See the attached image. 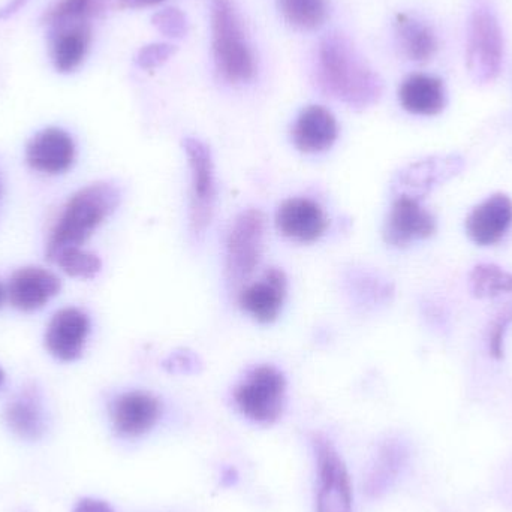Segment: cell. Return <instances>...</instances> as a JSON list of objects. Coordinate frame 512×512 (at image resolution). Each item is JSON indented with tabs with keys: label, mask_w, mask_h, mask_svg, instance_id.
Instances as JSON below:
<instances>
[{
	"label": "cell",
	"mask_w": 512,
	"mask_h": 512,
	"mask_svg": "<svg viewBox=\"0 0 512 512\" xmlns=\"http://www.w3.org/2000/svg\"><path fill=\"white\" fill-rule=\"evenodd\" d=\"M319 80L334 98L354 108H367L382 95V81L342 36H328L319 45Z\"/></svg>",
	"instance_id": "cell-1"
},
{
	"label": "cell",
	"mask_w": 512,
	"mask_h": 512,
	"mask_svg": "<svg viewBox=\"0 0 512 512\" xmlns=\"http://www.w3.org/2000/svg\"><path fill=\"white\" fill-rule=\"evenodd\" d=\"M119 203V191L110 183H95L78 191L66 204L51 233L47 258L51 261L62 249L83 245Z\"/></svg>",
	"instance_id": "cell-2"
},
{
	"label": "cell",
	"mask_w": 512,
	"mask_h": 512,
	"mask_svg": "<svg viewBox=\"0 0 512 512\" xmlns=\"http://www.w3.org/2000/svg\"><path fill=\"white\" fill-rule=\"evenodd\" d=\"M213 53L216 66L225 80L246 83L255 75V59L246 42L239 17L231 0H213Z\"/></svg>",
	"instance_id": "cell-3"
},
{
	"label": "cell",
	"mask_w": 512,
	"mask_h": 512,
	"mask_svg": "<svg viewBox=\"0 0 512 512\" xmlns=\"http://www.w3.org/2000/svg\"><path fill=\"white\" fill-rule=\"evenodd\" d=\"M504 60V36L495 12L478 3L472 11L468 32V71L472 80L490 83L501 72Z\"/></svg>",
	"instance_id": "cell-4"
},
{
	"label": "cell",
	"mask_w": 512,
	"mask_h": 512,
	"mask_svg": "<svg viewBox=\"0 0 512 512\" xmlns=\"http://www.w3.org/2000/svg\"><path fill=\"white\" fill-rule=\"evenodd\" d=\"M285 378L271 366L249 373L234 393L237 408L254 423L271 424L280 417L285 399Z\"/></svg>",
	"instance_id": "cell-5"
},
{
	"label": "cell",
	"mask_w": 512,
	"mask_h": 512,
	"mask_svg": "<svg viewBox=\"0 0 512 512\" xmlns=\"http://www.w3.org/2000/svg\"><path fill=\"white\" fill-rule=\"evenodd\" d=\"M186 155L191 168V210L189 224L195 237L203 236L215 212L216 183L212 153L203 141L186 138Z\"/></svg>",
	"instance_id": "cell-6"
},
{
	"label": "cell",
	"mask_w": 512,
	"mask_h": 512,
	"mask_svg": "<svg viewBox=\"0 0 512 512\" xmlns=\"http://www.w3.org/2000/svg\"><path fill=\"white\" fill-rule=\"evenodd\" d=\"M265 218L259 210L243 212L234 221L227 243V270L234 286L248 282L261 261Z\"/></svg>",
	"instance_id": "cell-7"
},
{
	"label": "cell",
	"mask_w": 512,
	"mask_h": 512,
	"mask_svg": "<svg viewBox=\"0 0 512 512\" xmlns=\"http://www.w3.org/2000/svg\"><path fill=\"white\" fill-rule=\"evenodd\" d=\"M318 462L316 512H352V490L348 469L330 441L313 439Z\"/></svg>",
	"instance_id": "cell-8"
},
{
	"label": "cell",
	"mask_w": 512,
	"mask_h": 512,
	"mask_svg": "<svg viewBox=\"0 0 512 512\" xmlns=\"http://www.w3.org/2000/svg\"><path fill=\"white\" fill-rule=\"evenodd\" d=\"M465 161L459 155L432 156L406 165L394 180L399 197L420 200L438 186L460 174Z\"/></svg>",
	"instance_id": "cell-9"
},
{
	"label": "cell",
	"mask_w": 512,
	"mask_h": 512,
	"mask_svg": "<svg viewBox=\"0 0 512 512\" xmlns=\"http://www.w3.org/2000/svg\"><path fill=\"white\" fill-rule=\"evenodd\" d=\"M436 231V221L420 201L397 197L385 224L384 236L388 245L403 248L417 240H426Z\"/></svg>",
	"instance_id": "cell-10"
},
{
	"label": "cell",
	"mask_w": 512,
	"mask_h": 512,
	"mask_svg": "<svg viewBox=\"0 0 512 512\" xmlns=\"http://www.w3.org/2000/svg\"><path fill=\"white\" fill-rule=\"evenodd\" d=\"M89 330L90 322L86 313L75 307H66L59 310L48 324L45 345L59 360H77L86 345Z\"/></svg>",
	"instance_id": "cell-11"
},
{
	"label": "cell",
	"mask_w": 512,
	"mask_h": 512,
	"mask_svg": "<svg viewBox=\"0 0 512 512\" xmlns=\"http://www.w3.org/2000/svg\"><path fill=\"white\" fill-rule=\"evenodd\" d=\"M161 417V405L152 394L131 391L117 397L111 406L114 430L123 438H138L149 432Z\"/></svg>",
	"instance_id": "cell-12"
},
{
	"label": "cell",
	"mask_w": 512,
	"mask_h": 512,
	"mask_svg": "<svg viewBox=\"0 0 512 512\" xmlns=\"http://www.w3.org/2000/svg\"><path fill=\"white\" fill-rule=\"evenodd\" d=\"M277 228L282 236L298 243H313L324 236L327 218L315 201L291 198L277 210Z\"/></svg>",
	"instance_id": "cell-13"
},
{
	"label": "cell",
	"mask_w": 512,
	"mask_h": 512,
	"mask_svg": "<svg viewBox=\"0 0 512 512\" xmlns=\"http://www.w3.org/2000/svg\"><path fill=\"white\" fill-rule=\"evenodd\" d=\"M512 225V201L504 194H496L472 210L466 219V231L472 242L492 246L501 242Z\"/></svg>",
	"instance_id": "cell-14"
},
{
	"label": "cell",
	"mask_w": 512,
	"mask_h": 512,
	"mask_svg": "<svg viewBox=\"0 0 512 512\" xmlns=\"http://www.w3.org/2000/svg\"><path fill=\"white\" fill-rule=\"evenodd\" d=\"M26 159L33 170L47 174L63 173L74 162V141L62 129H45L30 141Z\"/></svg>",
	"instance_id": "cell-15"
},
{
	"label": "cell",
	"mask_w": 512,
	"mask_h": 512,
	"mask_svg": "<svg viewBox=\"0 0 512 512\" xmlns=\"http://www.w3.org/2000/svg\"><path fill=\"white\" fill-rule=\"evenodd\" d=\"M59 291V277L41 267H26L15 271L8 286L9 300L24 312L39 309Z\"/></svg>",
	"instance_id": "cell-16"
},
{
	"label": "cell",
	"mask_w": 512,
	"mask_h": 512,
	"mask_svg": "<svg viewBox=\"0 0 512 512\" xmlns=\"http://www.w3.org/2000/svg\"><path fill=\"white\" fill-rule=\"evenodd\" d=\"M285 294V274L277 268H271L259 282L243 289L240 304L256 321L267 324L279 316Z\"/></svg>",
	"instance_id": "cell-17"
},
{
	"label": "cell",
	"mask_w": 512,
	"mask_h": 512,
	"mask_svg": "<svg viewBox=\"0 0 512 512\" xmlns=\"http://www.w3.org/2000/svg\"><path fill=\"white\" fill-rule=\"evenodd\" d=\"M339 135L336 119L327 108L312 105L298 116L292 138L298 150L304 153H321L330 149Z\"/></svg>",
	"instance_id": "cell-18"
},
{
	"label": "cell",
	"mask_w": 512,
	"mask_h": 512,
	"mask_svg": "<svg viewBox=\"0 0 512 512\" xmlns=\"http://www.w3.org/2000/svg\"><path fill=\"white\" fill-rule=\"evenodd\" d=\"M402 107L417 116H436L445 108L444 84L430 75H411L403 81L399 90Z\"/></svg>",
	"instance_id": "cell-19"
},
{
	"label": "cell",
	"mask_w": 512,
	"mask_h": 512,
	"mask_svg": "<svg viewBox=\"0 0 512 512\" xmlns=\"http://www.w3.org/2000/svg\"><path fill=\"white\" fill-rule=\"evenodd\" d=\"M90 45V27L87 23L54 29L51 57L54 68L63 74L75 71L83 63Z\"/></svg>",
	"instance_id": "cell-20"
},
{
	"label": "cell",
	"mask_w": 512,
	"mask_h": 512,
	"mask_svg": "<svg viewBox=\"0 0 512 512\" xmlns=\"http://www.w3.org/2000/svg\"><path fill=\"white\" fill-rule=\"evenodd\" d=\"M5 418L12 432L27 441H36L44 433L45 418L41 402L38 394L30 388L21 391L9 402L6 406Z\"/></svg>",
	"instance_id": "cell-21"
},
{
	"label": "cell",
	"mask_w": 512,
	"mask_h": 512,
	"mask_svg": "<svg viewBox=\"0 0 512 512\" xmlns=\"http://www.w3.org/2000/svg\"><path fill=\"white\" fill-rule=\"evenodd\" d=\"M396 30L400 47L409 59L414 62H427L435 56L438 41L426 24L409 15L400 14L397 15Z\"/></svg>",
	"instance_id": "cell-22"
},
{
	"label": "cell",
	"mask_w": 512,
	"mask_h": 512,
	"mask_svg": "<svg viewBox=\"0 0 512 512\" xmlns=\"http://www.w3.org/2000/svg\"><path fill=\"white\" fill-rule=\"evenodd\" d=\"M403 463L402 448L396 444H387L379 450L375 463L367 474L366 487L367 495L378 498L382 493L387 492L399 474Z\"/></svg>",
	"instance_id": "cell-23"
},
{
	"label": "cell",
	"mask_w": 512,
	"mask_h": 512,
	"mask_svg": "<svg viewBox=\"0 0 512 512\" xmlns=\"http://www.w3.org/2000/svg\"><path fill=\"white\" fill-rule=\"evenodd\" d=\"M469 289L477 298H496L512 292V273L496 264L475 265L469 274Z\"/></svg>",
	"instance_id": "cell-24"
},
{
	"label": "cell",
	"mask_w": 512,
	"mask_h": 512,
	"mask_svg": "<svg viewBox=\"0 0 512 512\" xmlns=\"http://www.w3.org/2000/svg\"><path fill=\"white\" fill-rule=\"evenodd\" d=\"M283 17L301 30L318 29L328 14L327 0H280Z\"/></svg>",
	"instance_id": "cell-25"
},
{
	"label": "cell",
	"mask_w": 512,
	"mask_h": 512,
	"mask_svg": "<svg viewBox=\"0 0 512 512\" xmlns=\"http://www.w3.org/2000/svg\"><path fill=\"white\" fill-rule=\"evenodd\" d=\"M95 9V0H57L44 14V23L53 29L71 24L87 23Z\"/></svg>",
	"instance_id": "cell-26"
},
{
	"label": "cell",
	"mask_w": 512,
	"mask_h": 512,
	"mask_svg": "<svg viewBox=\"0 0 512 512\" xmlns=\"http://www.w3.org/2000/svg\"><path fill=\"white\" fill-rule=\"evenodd\" d=\"M51 261L57 262L69 276L81 277V279H92L101 270V261L98 256L83 251L80 246L62 249L51 258Z\"/></svg>",
	"instance_id": "cell-27"
},
{
	"label": "cell",
	"mask_w": 512,
	"mask_h": 512,
	"mask_svg": "<svg viewBox=\"0 0 512 512\" xmlns=\"http://www.w3.org/2000/svg\"><path fill=\"white\" fill-rule=\"evenodd\" d=\"M153 24L159 32L170 38H182L188 33L189 23L185 14L176 8L162 9L153 15Z\"/></svg>",
	"instance_id": "cell-28"
},
{
	"label": "cell",
	"mask_w": 512,
	"mask_h": 512,
	"mask_svg": "<svg viewBox=\"0 0 512 512\" xmlns=\"http://www.w3.org/2000/svg\"><path fill=\"white\" fill-rule=\"evenodd\" d=\"M512 324V303L505 306L493 319L489 331V351L495 358L504 357L505 336Z\"/></svg>",
	"instance_id": "cell-29"
},
{
	"label": "cell",
	"mask_w": 512,
	"mask_h": 512,
	"mask_svg": "<svg viewBox=\"0 0 512 512\" xmlns=\"http://www.w3.org/2000/svg\"><path fill=\"white\" fill-rule=\"evenodd\" d=\"M176 48L170 44H150L146 47L141 48L140 53L137 54L138 66L143 69H153L156 66L162 65L167 62L168 57L174 54Z\"/></svg>",
	"instance_id": "cell-30"
},
{
	"label": "cell",
	"mask_w": 512,
	"mask_h": 512,
	"mask_svg": "<svg viewBox=\"0 0 512 512\" xmlns=\"http://www.w3.org/2000/svg\"><path fill=\"white\" fill-rule=\"evenodd\" d=\"M74 512H114L107 502L98 501V499H83L78 502Z\"/></svg>",
	"instance_id": "cell-31"
},
{
	"label": "cell",
	"mask_w": 512,
	"mask_h": 512,
	"mask_svg": "<svg viewBox=\"0 0 512 512\" xmlns=\"http://www.w3.org/2000/svg\"><path fill=\"white\" fill-rule=\"evenodd\" d=\"M27 0H9L2 9H0V20H6V18L14 15L21 6L26 5Z\"/></svg>",
	"instance_id": "cell-32"
},
{
	"label": "cell",
	"mask_w": 512,
	"mask_h": 512,
	"mask_svg": "<svg viewBox=\"0 0 512 512\" xmlns=\"http://www.w3.org/2000/svg\"><path fill=\"white\" fill-rule=\"evenodd\" d=\"M161 2L162 0H122L123 5L128 8H144V6H152Z\"/></svg>",
	"instance_id": "cell-33"
},
{
	"label": "cell",
	"mask_w": 512,
	"mask_h": 512,
	"mask_svg": "<svg viewBox=\"0 0 512 512\" xmlns=\"http://www.w3.org/2000/svg\"><path fill=\"white\" fill-rule=\"evenodd\" d=\"M3 298H5V289H3L2 283H0V306H2Z\"/></svg>",
	"instance_id": "cell-34"
},
{
	"label": "cell",
	"mask_w": 512,
	"mask_h": 512,
	"mask_svg": "<svg viewBox=\"0 0 512 512\" xmlns=\"http://www.w3.org/2000/svg\"><path fill=\"white\" fill-rule=\"evenodd\" d=\"M3 379H5V375H3L2 369H0V385L3 384Z\"/></svg>",
	"instance_id": "cell-35"
},
{
	"label": "cell",
	"mask_w": 512,
	"mask_h": 512,
	"mask_svg": "<svg viewBox=\"0 0 512 512\" xmlns=\"http://www.w3.org/2000/svg\"><path fill=\"white\" fill-rule=\"evenodd\" d=\"M0 197H2V185H0Z\"/></svg>",
	"instance_id": "cell-36"
}]
</instances>
